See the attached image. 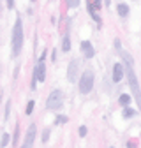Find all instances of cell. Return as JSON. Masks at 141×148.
<instances>
[{"instance_id": "cell-14", "label": "cell", "mask_w": 141, "mask_h": 148, "mask_svg": "<svg viewBox=\"0 0 141 148\" xmlns=\"http://www.w3.org/2000/svg\"><path fill=\"white\" fill-rule=\"evenodd\" d=\"M34 104H35L34 101H28V104H27V109H25V113H27V115H30L32 111H34Z\"/></svg>"}, {"instance_id": "cell-13", "label": "cell", "mask_w": 141, "mask_h": 148, "mask_svg": "<svg viewBox=\"0 0 141 148\" xmlns=\"http://www.w3.org/2000/svg\"><path fill=\"white\" fill-rule=\"evenodd\" d=\"M134 115H136V113H134L132 109H129V108L123 109V116H125V118H131V116H134Z\"/></svg>"}, {"instance_id": "cell-5", "label": "cell", "mask_w": 141, "mask_h": 148, "mask_svg": "<svg viewBox=\"0 0 141 148\" xmlns=\"http://www.w3.org/2000/svg\"><path fill=\"white\" fill-rule=\"evenodd\" d=\"M46 79V64H44V58H41L35 65V71H34V81H44Z\"/></svg>"}, {"instance_id": "cell-8", "label": "cell", "mask_w": 141, "mask_h": 148, "mask_svg": "<svg viewBox=\"0 0 141 148\" xmlns=\"http://www.w3.org/2000/svg\"><path fill=\"white\" fill-rule=\"evenodd\" d=\"M123 64H115L113 65V81L115 83H120L123 79Z\"/></svg>"}, {"instance_id": "cell-9", "label": "cell", "mask_w": 141, "mask_h": 148, "mask_svg": "<svg viewBox=\"0 0 141 148\" xmlns=\"http://www.w3.org/2000/svg\"><path fill=\"white\" fill-rule=\"evenodd\" d=\"M34 139H35V125L32 123L28 127V132H27V138L23 141V146H32L34 145Z\"/></svg>"}, {"instance_id": "cell-4", "label": "cell", "mask_w": 141, "mask_h": 148, "mask_svg": "<svg viewBox=\"0 0 141 148\" xmlns=\"http://www.w3.org/2000/svg\"><path fill=\"white\" fill-rule=\"evenodd\" d=\"M62 104H64V94L60 90H53L48 97V101H46V108L48 109H58V108H62Z\"/></svg>"}, {"instance_id": "cell-3", "label": "cell", "mask_w": 141, "mask_h": 148, "mask_svg": "<svg viewBox=\"0 0 141 148\" xmlns=\"http://www.w3.org/2000/svg\"><path fill=\"white\" fill-rule=\"evenodd\" d=\"M78 81H79V83H78V86H79V94H83V95L90 94L92 88H94V72H92V71H85L81 76H79Z\"/></svg>"}, {"instance_id": "cell-21", "label": "cell", "mask_w": 141, "mask_h": 148, "mask_svg": "<svg viewBox=\"0 0 141 148\" xmlns=\"http://www.w3.org/2000/svg\"><path fill=\"white\" fill-rule=\"evenodd\" d=\"M0 9H2V5H0Z\"/></svg>"}, {"instance_id": "cell-22", "label": "cell", "mask_w": 141, "mask_h": 148, "mask_svg": "<svg viewBox=\"0 0 141 148\" xmlns=\"http://www.w3.org/2000/svg\"><path fill=\"white\" fill-rule=\"evenodd\" d=\"M32 2H34V0H32Z\"/></svg>"}, {"instance_id": "cell-17", "label": "cell", "mask_w": 141, "mask_h": 148, "mask_svg": "<svg viewBox=\"0 0 141 148\" xmlns=\"http://www.w3.org/2000/svg\"><path fill=\"white\" fill-rule=\"evenodd\" d=\"M78 132H79V136H85V134H86V127H85V125H81Z\"/></svg>"}, {"instance_id": "cell-20", "label": "cell", "mask_w": 141, "mask_h": 148, "mask_svg": "<svg viewBox=\"0 0 141 148\" xmlns=\"http://www.w3.org/2000/svg\"><path fill=\"white\" fill-rule=\"evenodd\" d=\"M104 4H106V5H110V4H111V0H104Z\"/></svg>"}, {"instance_id": "cell-18", "label": "cell", "mask_w": 141, "mask_h": 148, "mask_svg": "<svg viewBox=\"0 0 141 148\" xmlns=\"http://www.w3.org/2000/svg\"><path fill=\"white\" fill-rule=\"evenodd\" d=\"M9 143V134H4V139H2V146H5Z\"/></svg>"}, {"instance_id": "cell-1", "label": "cell", "mask_w": 141, "mask_h": 148, "mask_svg": "<svg viewBox=\"0 0 141 148\" xmlns=\"http://www.w3.org/2000/svg\"><path fill=\"white\" fill-rule=\"evenodd\" d=\"M120 55L127 60V67H123V72H127V79H129V85H131V88H132L134 99H136V102L139 104V102H141V99H139V86H138V78H136L134 71H132V58L129 57L125 51H120Z\"/></svg>"}, {"instance_id": "cell-6", "label": "cell", "mask_w": 141, "mask_h": 148, "mask_svg": "<svg viewBox=\"0 0 141 148\" xmlns=\"http://www.w3.org/2000/svg\"><path fill=\"white\" fill-rule=\"evenodd\" d=\"M78 69H79L78 60H73L69 64V67H67V79L69 81H78Z\"/></svg>"}, {"instance_id": "cell-11", "label": "cell", "mask_w": 141, "mask_h": 148, "mask_svg": "<svg viewBox=\"0 0 141 148\" xmlns=\"http://www.w3.org/2000/svg\"><path fill=\"white\" fill-rule=\"evenodd\" d=\"M118 102H120L122 106H129V102H131V95H129V94H122Z\"/></svg>"}, {"instance_id": "cell-15", "label": "cell", "mask_w": 141, "mask_h": 148, "mask_svg": "<svg viewBox=\"0 0 141 148\" xmlns=\"http://www.w3.org/2000/svg\"><path fill=\"white\" fill-rule=\"evenodd\" d=\"M65 2H67V5H69V7H78L81 0H65Z\"/></svg>"}, {"instance_id": "cell-12", "label": "cell", "mask_w": 141, "mask_h": 148, "mask_svg": "<svg viewBox=\"0 0 141 148\" xmlns=\"http://www.w3.org/2000/svg\"><path fill=\"white\" fill-rule=\"evenodd\" d=\"M62 49H64V51H70V37H69V35H65V37H64Z\"/></svg>"}, {"instance_id": "cell-2", "label": "cell", "mask_w": 141, "mask_h": 148, "mask_svg": "<svg viewBox=\"0 0 141 148\" xmlns=\"http://www.w3.org/2000/svg\"><path fill=\"white\" fill-rule=\"evenodd\" d=\"M23 42H25L23 23H21V20H20V18H18V20H16V23H14V28H12V57H18V55L21 53Z\"/></svg>"}, {"instance_id": "cell-16", "label": "cell", "mask_w": 141, "mask_h": 148, "mask_svg": "<svg viewBox=\"0 0 141 148\" xmlns=\"http://www.w3.org/2000/svg\"><path fill=\"white\" fill-rule=\"evenodd\" d=\"M67 120H69V118H67V116H64V115H60V116H57V118H55V122H57V123H65Z\"/></svg>"}, {"instance_id": "cell-10", "label": "cell", "mask_w": 141, "mask_h": 148, "mask_svg": "<svg viewBox=\"0 0 141 148\" xmlns=\"http://www.w3.org/2000/svg\"><path fill=\"white\" fill-rule=\"evenodd\" d=\"M116 11H118L120 16H127V14H129V5H125V4H118Z\"/></svg>"}, {"instance_id": "cell-7", "label": "cell", "mask_w": 141, "mask_h": 148, "mask_svg": "<svg viewBox=\"0 0 141 148\" xmlns=\"http://www.w3.org/2000/svg\"><path fill=\"white\" fill-rule=\"evenodd\" d=\"M81 53L85 55V58H92L94 55H95V49H94V46H92L90 41H83L81 42Z\"/></svg>"}, {"instance_id": "cell-19", "label": "cell", "mask_w": 141, "mask_h": 148, "mask_svg": "<svg viewBox=\"0 0 141 148\" xmlns=\"http://www.w3.org/2000/svg\"><path fill=\"white\" fill-rule=\"evenodd\" d=\"M7 7L9 9H14V0H7Z\"/></svg>"}]
</instances>
